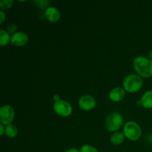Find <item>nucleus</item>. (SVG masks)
Returning a JSON list of instances; mask_svg holds the SVG:
<instances>
[{"label": "nucleus", "mask_w": 152, "mask_h": 152, "mask_svg": "<svg viewBox=\"0 0 152 152\" xmlns=\"http://www.w3.org/2000/svg\"><path fill=\"white\" fill-rule=\"evenodd\" d=\"M45 16L50 22H56L61 17L59 10L55 7H48L45 11Z\"/></svg>", "instance_id": "1a4fd4ad"}, {"label": "nucleus", "mask_w": 152, "mask_h": 152, "mask_svg": "<svg viewBox=\"0 0 152 152\" xmlns=\"http://www.w3.org/2000/svg\"><path fill=\"white\" fill-rule=\"evenodd\" d=\"M126 96V91L123 88L116 87L111 89L109 93V98L112 102H121Z\"/></svg>", "instance_id": "9d476101"}, {"label": "nucleus", "mask_w": 152, "mask_h": 152, "mask_svg": "<svg viewBox=\"0 0 152 152\" xmlns=\"http://www.w3.org/2000/svg\"><path fill=\"white\" fill-rule=\"evenodd\" d=\"M148 59H151V60H152V50H151V51H149V53H148Z\"/></svg>", "instance_id": "5701e85b"}, {"label": "nucleus", "mask_w": 152, "mask_h": 152, "mask_svg": "<svg viewBox=\"0 0 152 152\" xmlns=\"http://www.w3.org/2000/svg\"><path fill=\"white\" fill-rule=\"evenodd\" d=\"M123 134L129 140L136 141L140 137L142 131L137 123L134 121H129L125 124L123 128Z\"/></svg>", "instance_id": "7ed1b4c3"}, {"label": "nucleus", "mask_w": 152, "mask_h": 152, "mask_svg": "<svg viewBox=\"0 0 152 152\" xmlns=\"http://www.w3.org/2000/svg\"><path fill=\"white\" fill-rule=\"evenodd\" d=\"M4 134H5V128L4 127V125H0V135L2 136Z\"/></svg>", "instance_id": "aec40b11"}, {"label": "nucleus", "mask_w": 152, "mask_h": 152, "mask_svg": "<svg viewBox=\"0 0 152 152\" xmlns=\"http://www.w3.org/2000/svg\"><path fill=\"white\" fill-rule=\"evenodd\" d=\"M80 152H99L95 147L90 145H84L80 148Z\"/></svg>", "instance_id": "dca6fc26"}, {"label": "nucleus", "mask_w": 152, "mask_h": 152, "mask_svg": "<svg viewBox=\"0 0 152 152\" xmlns=\"http://www.w3.org/2000/svg\"><path fill=\"white\" fill-rule=\"evenodd\" d=\"M78 104L81 109L84 111H91L95 108L96 102L94 96H92L91 95L86 94L80 97Z\"/></svg>", "instance_id": "0eeeda50"}, {"label": "nucleus", "mask_w": 152, "mask_h": 152, "mask_svg": "<svg viewBox=\"0 0 152 152\" xmlns=\"http://www.w3.org/2000/svg\"><path fill=\"white\" fill-rule=\"evenodd\" d=\"M108 152H110V151H108Z\"/></svg>", "instance_id": "b1692460"}, {"label": "nucleus", "mask_w": 152, "mask_h": 152, "mask_svg": "<svg viewBox=\"0 0 152 152\" xmlns=\"http://www.w3.org/2000/svg\"><path fill=\"white\" fill-rule=\"evenodd\" d=\"M15 117V111L10 105H4L0 109V123L4 126L12 124Z\"/></svg>", "instance_id": "423d86ee"}, {"label": "nucleus", "mask_w": 152, "mask_h": 152, "mask_svg": "<svg viewBox=\"0 0 152 152\" xmlns=\"http://www.w3.org/2000/svg\"><path fill=\"white\" fill-rule=\"evenodd\" d=\"M6 19V14L3 10H0V25H2Z\"/></svg>", "instance_id": "a211bd4d"}, {"label": "nucleus", "mask_w": 152, "mask_h": 152, "mask_svg": "<svg viewBox=\"0 0 152 152\" xmlns=\"http://www.w3.org/2000/svg\"><path fill=\"white\" fill-rule=\"evenodd\" d=\"M59 99H60V98H59V96H58L57 94L54 95V96H53V100H54L55 102H56V101L59 100Z\"/></svg>", "instance_id": "4be33fe9"}, {"label": "nucleus", "mask_w": 152, "mask_h": 152, "mask_svg": "<svg viewBox=\"0 0 152 152\" xmlns=\"http://www.w3.org/2000/svg\"><path fill=\"white\" fill-rule=\"evenodd\" d=\"M36 2L40 3V4H39V7L40 8H44V7H46L47 4H48L49 1H36Z\"/></svg>", "instance_id": "6ab92c4d"}, {"label": "nucleus", "mask_w": 152, "mask_h": 152, "mask_svg": "<svg viewBox=\"0 0 152 152\" xmlns=\"http://www.w3.org/2000/svg\"><path fill=\"white\" fill-rule=\"evenodd\" d=\"M53 111L57 115L62 117H67L71 115L73 108L71 104L64 99H59L53 104Z\"/></svg>", "instance_id": "39448f33"}, {"label": "nucleus", "mask_w": 152, "mask_h": 152, "mask_svg": "<svg viewBox=\"0 0 152 152\" xmlns=\"http://www.w3.org/2000/svg\"><path fill=\"white\" fill-rule=\"evenodd\" d=\"M142 106L146 109L152 108V91H148L145 92L141 98Z\"/></svg>", "instance_id": "9b49d317"}, {"label": "nucleus", "mask_w": 152, "mask_h": 152, "mask_svg": "<svg viewBox=\"0 0 152 152\" xmlns=\"http://www.w3.org/2000/svg\"><path fill=\"white\" fill-rule=\"evenodd\" d=\"M123 86L126 91L129 93H136L142 88L143 80L138 74H129L123 80Z\"/></svg>", "instance_id": "f03ea898"}, {"label": "nucleus", "mask_w": 152, "mask_h": 152, "mask_svg": "<svg viewBox=\"0 0 152 152\" xmlns=\"http://www.w3.org/2000/svg\"><path fill=\"white\" fill-rule=\"evenodd\" d=\"M28 40H29L28 36L25 33L18 31L12 35L10 42L13 45L16 47H22L28 43Z\"/></svg>", "instance_id": "6e6552de"}, {"label": "nucleus", "mask_w": 152, "mask_h": 152, "mask_svg": "<svg viewBox=\"0 0 152 152\" xmlns=\"http://www.w3.org/2000/svg\"><path fill=\"white\" fill-rule=\"evenodd\" d=\"M13 0H1L0 1V7L2 10H8L13 5Z\"/></svg>", "instance_id": "2eb2a0df"}, {"label": "nucleus", "mask_w": 152, "mask_h": 152, "mask_svg": "<svg viewBox=\"0 0 152 152\" xmlns=\"http://www.w3.org/2000/svg\"><path fill=\"white\" fill-rule=\"evenodd\" d=\"M16 30H17V26H16L15 24L11 23L10 25H7V31L9 33V34H14L15 33H16Z\"/></svg>", "instance_id": "f3484780"}, {"label": "nucleus", "mask_w": 152, "mask_h": 152, "mask_svg": "<svg viewBox=\"0 0 152 152\" xmlns=\"http://www.w3.org/2000/svg\"><path fill=\"white\" fill-rule=\"evenodd\" d=\"M123 124V117L119 113H112L106 117L105 126L109 132H117Z\"/></svg>", "instance_id": "20e7f679"}, {"label": "nucleus", "mask_w": 152, "mask_h": 152, "mask_svg": "<svg viewBox=\"0 0 152 152\" xmlns=\"http://www.w3.org/2000/svg\"><path fill=\"white\" fill-rule=\"evenodd\" d=\"M5 134L9 138H14L18 134V129L15 125L10 124L6 126Z\"/></svg>", "instance_id": "ddd939ff"}, {"label": "nucleus", "mask_w": 152, "mask_h": 152, "mask_svg": "<svg viewBox=\"0 0 152 152\" xmlns=\"http://www.w3.org/2000/svg\"><path fill=\"white\" fill-rule=\"evenodd\" d=\"M11 40L10 34L7 31L1 29L0 30V45L5 46L7 45Z\"/></svg>", "instance_id": "4468645a"}, {"label": "nucleus", "mask_w": 152, "mask_h": 152, "mask_svg": "<svg viewBox=\"0 0 152 152\" xmlns=\"http://www.w3.org/2000/svg\"><path fill=\"white\" fill-rule=\"evenodd\" d=\"M134 68L138 75L144 78L152 77V60L142 56H138L134 59Z\"/></svg>", "instance_id": "f257e3e1"}, {"label": "nucleus", "mask_w": 152, "mask_h": 152, "mask_svg": "<svg viewBox=\"0 0 152 152\" xmlns=\"http://www.w3.org/2000/svg\"><path fill=\"white\" fill-rule=\"evenodd\" d=\"M125 137H125L124 134L120 132H114V133L111 135V138H110V140H111V142L113 145H121V144L124 142Z\"/></svg>", "instance_id": "f8f14e48"}, {"label": "nucleus", "mask_w": 152, "mask_h": 152, "mask_svg": "<svg viewBox=\"0 0 152 152\" xmlns=\"http://www.w3.org/2000/svg\"><path fill=\"white\" fill-rule=\"evenodd\" d=\"M65 152H80V151L75 148H68V149L65 150Z\"/></svg>", "instance_id": "412c9836"}]
</instances>
